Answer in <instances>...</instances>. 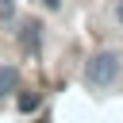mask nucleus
I'll list each match as a JSON object with an SVG mask.
<instances>
[{
  "mask_svg": "<svg viewBox=\"0 0 123 123\" xmlns=\"http://www.w3.org/2000/svg\"><path fill=\"white\" fill-rule=\"evenodd\" d=\"M119 54L115 50H100V54H92L88 58V65H85V81L88 85H96V88H108V85H115V77H119Z\"/></svg>",
  "mask_w": 123,
  "mask_h": 123,
  "instance_id": "f257e3e1",
  "label": "nucleus"
},
{
  "mask_svg": "<svg viewBox=\"0 0 123 123\" xmlns=\"http://www.w3.org/2000/svg\"><path fill=\"white\" fill-rule=\"evenodd\" d=\"M38 38H42V23L38 19H27L23 27H19V42H23V50H38Z\"/></svg>",
  "mask_w": 123,
  "mask_h": 123,
  "instance_id": "f03ea898",
  "label": "nucleus"
},
{
  "mask_svg": "<svg viewBox=\"0 0 123 123\" xmlns=\"http://www.w3.org/2000/svg\"><path fill=\"white\" fill-rule=\"evenodd\" d=\"M15 85H19V73H15L12 65H4V69H0V96L15 92Z\"/></svg>",
  "mask_w": 123,
  "mask_h": 123,
  "instance_id": "7ed1b4c3",
  "label": "nucleus"
},
{
  "mask_svg": "<svg viewBox=\"0 0 123 123\" xmlns=\"http://www.w3.org/2000/svg\"><path fill=\"white\" fill-rule=\"evenodd\" d=\"M15 104H19V111H35V108L42 104V96H38V92H19Z\"/></svg>",
  "mask_w": 123,
  "mask_h": 123,
  "instance_id": "20e7f679",
  "label": "nucleus"
},
{
  "mask_svg": "<svg viewBox=\"0 0 123 123\" xmlns=\"http://www.w3.org/2000/svg\"><path fill=\"white\" fill-rule=\"evenodd\" d=\"M15 15V0H0V19H12Z\"/></svg>",
  "mask_w": 123,
  "mask_h": 123,
  "instance_id": "39448f33",
  "label": "nucleus"
},
{
  "mask_svg": "<svg viewBox=\"0 0 123 123\" xmlns=\"http://www.w3.org/2000/svg\"><path fill=\"white\" fill-rule=\"evenodd\" d=\"M42 4H46L50 12H58V8H62V0H42Z\"/></svg>",
  "mask_w": 123,
  "mask_h": 123,
  "instance_id": "423d86ee",
  "label": "nucleus"
},
{
  "mask_svg": "<svg viewBox=\"0 0 123 123\" xmlns=\"http://www.w3.org/2000/svg\"><path fill=\"white\" fill-rule=\"evenodd\" d=\"M115 19H119V23H123V0H119V4H115Z\"/></svg>",
  "mask_w": 123,
  "mask_h": 123,
  "instance_id": "0eeeda50",
  "label": "nucleus"
}]
</instances>
